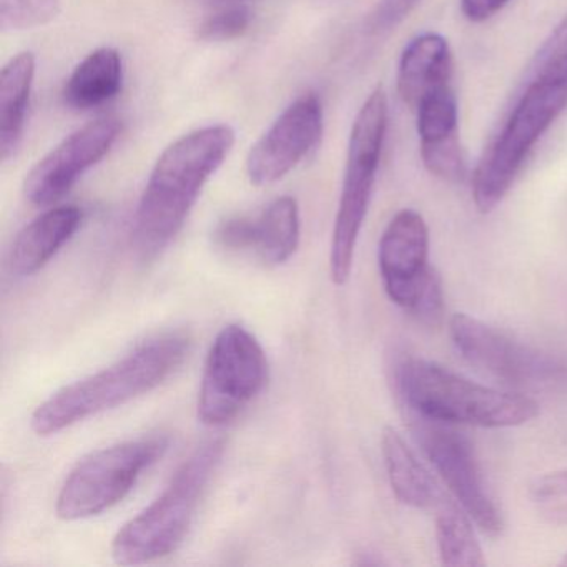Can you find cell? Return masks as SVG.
Returning a JSON list of instances; mask_svg holds the SVG:
<instances>
[{"instance_id":"1","label":"cell","mask_w":567,"mask_h":567,"mask_svg":"<svg viewBox=\"0 0 567 567\" xmlns=\"http://www.w3.org/2000/svg\"><path fill=\"white\" fill-rule=\"evenodd\" d=\"M234 144V128L218 124L190 132L165 148L135 214L132 247L142 261L155 260L181 234L205 184Z\"/></svg>"},{"instance_id":"2","label":"cell","mask_w":567,"mask_h":567,"mask_svg":"<svg viewBox=\"0 0 567 567\" xmlns=\"http://www.w3.org/2000/svg\"><path fill=\"white\" fill-rule=\"evenodd\" d=\"M190 348L185 333H165L145 341L117 363L62 388L39 404L31 417L32 431L38 436H54L151 393L184 364Z\"/></svg>"},{"instance_id":"3","label":"cell","mask_w":567,"mask_h":567,"mask_svg":"<svg viewBox=\"0 0 567 567\" xmlns=\"http://www.w3.org/2000/svg\"><path fill=\"white\" fill-rule=\"evenodd\" d=\"M393 388L408 414L454 426L516 427L539 414V404L526 394L474 383L423 358L394 361Z\"/></svg>"},{"instance_id":"4","label":"cell","mask_w":567,"mask_h":567,"mask_svg":"<svg viewBox=\"0 0 567 567\" xmlns=\"http://www.w3.org/2000/svg\"><path fill=\"white\" fill-rule=\"evenodd\" d=\"M224 453V441L212 440L184 461L164 493L115 534L111 546L115 563L122 566L154 563L171 556L184 544Z\"/></svg>"},{"instance_id":"5","label":"cell","mask_w":567,"mask_h":567,"mask_svg":"<svg viewBox=\"0 0 567 567\" xmlns=\"http://www.w3.org/2000/svg\"><path fill=\"white\" fill-rule=\"evenodd\" d=\"M386 131L388 99L383 89L378 87L358 111L348 141L347 167L330 248L331 281L337 287L347 285L353 270L354 251L370 208Z\"/></svg>"},{"instance_id":"6","label":"cell","mask_w":567,"mask_h":567,"mask_svg":"<svg viewBox=\"0 0 567 567\" xmlns=\"http://www.w3.org/2000/svg\"><path fill=\"white\" fill-rule=\"evenodd\" d=\"M567 107V82L530 81L473 175V202L489 214L506 197L530 151Z\"/></svg>"},{"instance_id":"7","label":"cell","mask_w":567,"mask_h":567,"mask_svg":"<svg viewBox=\"0 0 567 567\" xmlns=\"http://www.w3.org/2000/svg\"><path fill=\"white\" fill-rule=\"evenodd\" d=\"M168 450L164 436L141 437L102 447L79 461L55 501V514L65 523L91 519L121 503L142 473Z\"/></svg>"},{"instance_id":"8","label":"cell","mask_w":567,"mask_h":567,"mask_svg":"<svg viewBox=\"0 0 567 567\" xmlns=\"http://www.w3.org/2000/svg\"><path fill=\"white\" fill-rule=\"evenodd\" d=\"M378 268L394 305L423 323H440L443 280L430 265V228L420 212L404 208L391 218L378 245Z\"/></svg>"},{"instance_id":"9","label":"cell","mask_w":567,"mask_h":567,"mask_svg":"<svg viewBox=\"0 0 567 567\" xmlns=\"http://www.w3.org/2000/svg\"><path fill=\"white\" fill-rule=\"evenodd\" d=\"M268 360L260 341L240 324H227L215 337L202 374L197 414L202 424L220 427L264 391Z\"/></svg>"},{"instance_id":"10","label":"cell","mask_w":567,"mask_h":567,"mask_svg":"<svg viewBox=\"0 0 567 567\" xmlns=\"http://www.w3.org/2000/svg\"><path fill=\"white\" fill-rule=\"evenodd\" d=\"M454 347L477 370L517 386H556L567 383V360L537 350L466 313L450 320Z\"/></svg>"},{"instance_id":"11","label":"cell","mask_w":567,"mask_h":567,"mask_svg":"<svg viewBox=\"0 0 567 567\" xmlns=\"http://www.w3.org/2000/svg\"><path fill=\"white\" fill-rule=\"evenodd\" d=\"M408 417L417 444L451 496L470 514L484 534H501L504 527L503 516L487 491L483 471L470 440L454 424L424 420L414 414H408Z\"/></svg>"},{"instance_id":"12","label":"cell","mask_w":567,"mask_h":567,"mask_svg":"<svg viewBox=\"0 0 567 567\" xmlns=\"http://www.w3.org/2000/svg\"><path fill=\"white\" fill-rule=\"evenodd\" d=\"M121 124L104 117L89 122L52 148L24 181V195L35 207H51L64 198L79 178L114 147Z\"/></svg>"},{"instance_id":"13","label":"cell","mask_w":567,"mask_h":567,"mask_svg":"<svg viewBox=\"0 0 567 567\" xmlns=\"http://www.w3.org/2000/svg\"><path fill=\"white\" fill-rule=\"evenodd\" d=\"M323 135V107L315 94H305L261 135L247 157L251 184L267 187L290 174Z\"/></svg>"},{"instance_id":"14","label":"cell","mask_w":567,"mask_h":567,"mask_svg":"<svg viewBox=\"0 0 567 567\" xmlns=\"http://www.w3.org/2000/svg\"><path fill=\"white\" fill-rule=\"evenodd\" d=\"M300 208L293 197L271 202L258 218L231 217L218 227V244L230 254H254L261 264H287L300 245Z\"/></svg>"},{"instance_id":"15","label":"cell","mask_w":567,"mask_h":567,"mask_svg":"<svg viewBox=\"0 0 567 567\" xmlns=\"http://www.w3.org/2000/svg\"><path fill=\"white\" fill-rule=\"evenodd\" d=\"M414 112L426 171L444 182L464 181L466 158L460 141V109L451 84L427 92Z\"/></svg>"},{"instance_id":"16","label":"cell","mask_w":567,"mask_h":567,"mask_svg":"<svg viewBox=\"0 0 567 567\" xmlns=\"http://www.w3.org/2000/svg\"><path fill=\"white\" fill-rule=\"evenodd\" d=\"M82 224V210L75 205H62L39 215L25 225L9 254V268L19 278L41 271L65 244L72 240Z\"/></svg>"},{"instance_id":"17","label":"cell","mask_w":567,"mask_h":567,"mask_svg":"<svg viewBox=\"0 0 567 567\" xmlns=\"http://www.w3.org/2000/svg\"><path fill=\"white\" fill-rule=\"evenodd\" d=\"M453 55L446 39L436 32H424L404 48L398 64V94L414 111L421 99L440 87L451 84Z\"/></svg>"},{"instance_id":"18","label":"cell","mask_w":567,"mask_h":567,"mask_svg":"<svg viewBox=\"0 0 567 567\" xmlns=\"http://www.w3.org/2000/svg\"><path fill=\"white\" fill-rule=\"evenodd\" d=\"M381 454L391 491L404 506L434 511L446 499L447 494L441 489L436 477L421 463L420 457L394 427H384L381 434Z\"/></svg>"},{"instance_id":"19","label":"cell","mask_w":567,"mask_h":567,"mask_svg":"<svg viewBox=\"0 0 567 567\" xmlns=\"http://www.w3.org/2000/svg\"><path fill=\"white\" fill-rule=\"evenodd\" d=\"M34 75L32 52L16 55L0 72V154L4 162L14 157L21 145Z\"/></svg>"},{"instance_id":"20","label":"cell","mask_w":567,"mask_h":567,"mask_svg":"<svg viewBox=\"0 0 567 567\" xmlns=\"http://www.w3.org/2000/svg\"><path fill=\"white\" fill-rule=\"evenodd\" d=\"M124 84V64L115 49L101 48L89 54L69 78L64 101L74 111H89L112 101Z\"/></svg>"},{"instance_id":"21","label":"cell","mask_w":567,"mask_h":567,"mask_svg":"<svg viewBox=\"0 0 567 567\" xmlns=\"http://www.w3.org/2000/svg\"><path fill=\"white\" fill-rule=\"evenodd\" d=\"M434 523L437 553L444 566H486L483 547L474 530V520L453 496H446L434 509Z\"/></svg>"},{"instance_id":"22","label":"cell","mask_w":567,"mask_h":567,"mask_svg":"<svg viewBox=\"0 0 567 567\" xmlns=\"http://www.w3.org/2000/svg\"><path fill=\"white\" fill-rule=\"evenodd\" d=\"M537 516L553 526H567V470L537 477L529 489Z\"/></svg>"},{"instance_id":"23","label":"cell","mask_w":567,"mask_h":567,"mask_svg":"<svg viewBox=\"0 0 567 567\" xmlns=\"http://www.w3.org/2000/svg\"><path fill=\"white\" fill-rule=\"evenodd\" d=\"M61 12V0H0V29L14 32L42 28Z\"/></svg>"},{"instance_id":"24","label":"cell","mask_w":567,"mask_h":567,"mask_svg":"<svg viewBox=\"0 0 567 567\" xmlns=\"http://www.w3.org/2000/svg\"><path fill=\"white\" fill-rule=\"evenodd\" d=\"M530 81L567 82V16L534 55Z\"/></svg>"},{"instance_id":"25","label":"cell","mask_w":567,"mask_h":567,"mask_svg":"<svg viewBox=\"0 0 567 567\" xmlns=\"http://www.w3.org/2000/svg\"><path fill=\"white\" fill-rule=\"evenodd\" d=\"M250 24V9L237 6L208 18L198 29V38L205 42L231 41L244 35Z\"/></svg>"},{"instance_id":"26","label":"cell","mask_w":567,"mask_h":567,"mask_svg":"<svg viewBox=\"0 0 567 567\" xmlns=\"http://www.w3.org/2000/svg\"><path fill=\"white\" fill-rule=\"evenodd\" d=\"M421 2L423 0H380L368 16V34L381 35L394 31Z\"/></svg>"},{"instance_id":"27","label":"cell","mask_w":567,"mask_h":567,"mask_svg":"<svg viewBox=\"0 0 567 567\" xmlns=\"http://www.w3.org/2000/svg\"><path fill=\"white\" fill-rule=\"evenodd\" d=\"M509 0H461V12L471 22H484L506 8Z\"/></svg>"},{"instance_id":"28","label":"cell","mask_w":567,"mask_h":567,"mask_svg":"<svg viewBox=\"0 0 567 567\" xmlns=\"http://www.w3.org/2000/svg\"><path fill=\"white\" fill-rule=\"evenodd\" d=\"M560 564H563V566H567V553L564 554L563 560H560Z\"/></svg>"}]
</instances>
